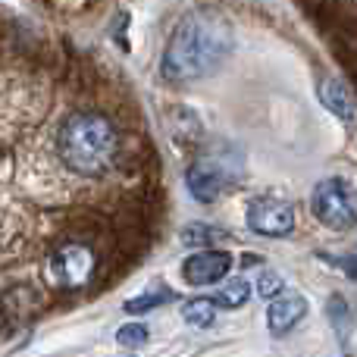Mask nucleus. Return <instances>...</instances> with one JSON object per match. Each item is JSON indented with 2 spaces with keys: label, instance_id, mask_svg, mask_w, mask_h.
I'll return each mask as SVG.
<instances>
[{
  "label": "nucleus",
  "instance_id": "nucleus-1",
  "mask_svg": "<svg viewBox=\"0 0 357 357\" xmlns=\"http://www.w3.org/2000/svg\"><path fill=\"white\" fill-rule=\"evenodd\" d=\"M232 25L222 16L207 10L188 13L182 22L176 25L173 38L163 54V79L173 85H185V82L204 79L213 73L232 50Z\"/></svg>",
  "mask_w": 357,
  "mask_h": 357
},
{
  "label": "nucleus",
  "instance_id": "nucleus-2",
  "mask_svg": "<svg viewBox=\"0 0 357 357\" xmlns=\"http://www.w3.org/2000/svg\"><path fill=\"white\" fill-rule=\"evenodd\" d=\"M123 138L107 113L98 110H75L56 126L54 154L66 173L79 178L107 176L119 160Z\"/></svg>",
  "mask_w": 357,
  "mask_h": 357
},
{
  "label": "nucleus",
  "instance_id": "nucleus-3",
  "mask_svg": "<svg viewBox=\"0 0 357 357\" xmlns=\"http://www.w3.org/2000/svg\"><path fill=\"white\" fill-rule=\"evenodd\" d=\"M98 273V254L85 241H60L44 260V282L56 291H79Z\"/></svg>",
  "mask_w": 357,
  "mask_h": 357
},
{
  "label": "nucleus",
  "instance_id": "nucleus-4",
  "mask_svg": "<svg viewBox=\"0 0 357 357\" xmlns=\"http://www.w3.org/2000/svg\"><path fill=\"white\" fill-rule=\"evenodd\" d=\"M241 176V157L229 144L210 148L197 157V163L188 169V191L201 204H210L229 191Z\"/></svg>",
  "mask_w": 357,
  "mask_h": 357
},
{
  "label": "nucleus",
  "instance_id": "nucleus-5",
  "mask_svg": "<svg viewBox=\"0 0 357 357\" xmlns=\"http://www.w3.org/2000/svg\"><path fill=\"white\" fill-rule=\"evenodd\" d=\"M314 213L320 222H326L329 229H351L357 222V210L354 201L348 195V188L339 178H326V182L317 185L314 191Z\"/></svg>",
  "mask_w": 357,
  "mask_h": 357
},
{
  "label": "nucleus",
  "instance_id": "nucleus-6",
  "mask_svg": "<svg viewBox=\"0 0 357 357\" xmlns=\"http://www.w3.org/2000/svg\"><path fill=\"white\" fill-rule=\"evenodd\" d=\"M248 226L266 238H285L295 229V207L282 197H254L248 204Z\"/></svg>",
  "mask_w": 357,
  "mask_h": 357
},
{
  "label": "nucleus",
  "instance_id": "nucleus-7",
  "mask_svg": "<svg viewBox=\"0 0 357 357\" xmlns=\"http://www.w3.org/2000/svg\"><path fill=\"white\" fill-rule=\"evenodd\" d=\"M232 266V257L222 251H201V254H191L182 266V276L185 282L191 285H210V282H220L222 276L229 273Z\"/></svg>",
  "mask_w": 357,
  "mask_h": 357
},
{
  "label": "nucleus",
  "instance_id": "nucleus-8",
  "mask_svg": "<svg viewBox=\"0 0 357 357\" xmlns=\"http://www.w3.org/2000/svg\"><path fill=\"white\" fill-rule=\"evenodd\" d=\"M304 314H307V301H304L301 295H285V298H276L273 301V307L266 310V323H270V333L276 335H285L291 333V329L298 326V323L304 320Z\"/></svg>",
  "mask_w": 357,
  "mask_h": 357
},
{
  "label": "nucleus",
  "instance_id": "nucleus-9",
  "mask_svg": "<svg viewBox=\"0 0 357 357\" xmlns=\"http://www.w3.org/2000/svg\"><path fill=\"white\" fill-rule=\"evenodd\" d=\"M320 100L329 107V113H335L339 119H351V116H354L351 98H348L345 88H342L335 79H326V82L320 85Z\"/></svg>",
  "mask_w": 357,
  "mask_h": 357
},
{
  "label": "nucleus",
  "instance_id": "nucleus-10",
  "mask_svg": "<svg viewBox=\"0 0 357 357\" xmlns=\"http://www.w3.org/2000/svg\"><path fill=\"white\" fill-rule=\"evenodd\" d=\"M248 295H251V285L245 279H229L220 289V295H216V304L220 307H241L248 301Z\"/></svg>",
  "mask_w": 357,
  "mask_h": 357
},
{
  "label": "nucleus",
  "instance_id": "nucleus-11",
  "mask_svg": "<svg viewBox=\"0 0 357 357\" xmlns=\"http://www.w3.org/2000/svg\"><path fill=\"white\" fill-rule=\"evenodd\" d=\"M213 314H216V301H210V298H195V301L185 304V320L191 326H210Z\"/></svg>",
  "mask_w": 357,
  "mask_h": 357
},
{
  "label": "nucleus",
  "instance_id": "nucleus-12",
  "mask_svg": "<svg viewBox=\"0 0 357 357\" xmlns=\"http://www.w3.org/2000/svg\"><path fill=\"white\" fill-rule=\"evenodd\" d=\"M167 301H173V291L154 289V291H148V295H142V298H132V301H126V314H144V310L160 307V304H167Z\"/></svg>",
  "mask_w": 357,
  "mask_h": 357
},
{
  "label": "nucleus",
  "instance_id": "nucleus-13",
  "mask_svg": "<svg viewBox=\"0 0 357 357\" xmlns=\"http://www.w3.org/2000/svg\"><path fill=\"white\" fill-rule=\"evenodd\" d=\"M38 3L60 16H79V13H91L100 0H38Z\"/></svg>",
  "mask_w": 357,
  "mask_h": 357
},
{
  "label": "nucleus",
  "instance_id": "nucleus-14",
  "mask_svg": "<svg viewBox=\"0 0 357 357\" xmlns=\"http://www.w3.org/2000/svg\"><path fill=\"white\" fill-rule=\"evenodd\" d=\"M329 320H333V329L339 335L351 333V317H348V301L345 298H333V301H329Z\"/></svg>",
  "mask_w": 357,
  "mask_h": 357
},
{
  "label": "nucleus",
  "instance_id": "nucleus-15",
  "mask_svg": "<svg viewBox=\"0 0 357 357\" xmlns=\"http://www.w3.org/2000/svg\"><path fill=\"white\" fill-rule=\"evenodd\" d=\"M116 342L123 348H142L144 342H148V329H144L142 323H126V326H119Z\"/></svg>",
  "mask_w": 357,
  "mask_h": 357
},
{
  "label": "nucleus",
  "instance_id": "nucleus-16",
  "mask_svg": "<svg viewBox=\"0 0 357 357\" xmlns=\"http://www.w3.org/2000/svg\"><path fill=\"white\" fill-rule=\"evenodd\" d=\"M285 289V282H282V276H279V273H264V276H260V282H257V291L264 298H276L279 291Z\"/></svg>",
  "mask_w": 357,
  "mask_h": 357
},
{
  "label": "nucleus",
  "instance_id": "nucleus-17",
  "mask_svg": "<svg viewBox=\"0 0 357 357\" xmlns=\"http://www.w3.org/2000/svg\"><path fill=\"white\" fill-rule=\"evenodd\" d=\"M129 357H132V354H129Z\"/></svg>",
  "mask_w": 357,
  "mask_h": 357
}]
</instances>
